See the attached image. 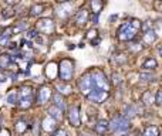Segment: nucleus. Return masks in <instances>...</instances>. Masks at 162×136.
Instances as JSON below:
<instances>
[{
  "label": "nucleus",
  "instance_id": "13",
  "mask_svg": "<svg viewBox=\"0 0 162 136\" xmlns=\"http://www.w3.org/2000/svg\"><path fill=\"white\" fill-rule=\"evenodd\" d=\"M58 65L55 64V62H50V64H47L46 67V77L49 78V80H54L55 77L58 75Z\"/></svg>",
  "mask_w": 162,
  "mask_h": 136
},
{
  "label": "nucleus",
  "instance_id": "23",
  "mask_svg": "<svg viewBox=\"0 0 162 136\" xmlns=\"http://www.w3.org/2000/svg\"><path fill=\"white\" fill-rule=\"evenodd\" d=\"M142 136H159V129L155 125H149V126H147L144 129Z\"/></svg>",
  "mask_w": 162,
  "mask_h": 136
},
{
  "label": "nucleus",
  "instance_id": "2",
  "mask_svg": "<svg viewBox=\"0 0 162 136\" xmlns=\"http://www.w3.org/2000/svg\"><path fill=\"white\" fill-rule=\"evenodd\" d=\"M131 128V122L124 115H115L110 121V130L114 133H124Z\"/></svg>",
  "mask_w": 162,
  "mask_h": 136
},
{
  "label": "nucleus",
  "instance_id": "3",
  "mask_svg": "<svg viewBox=\"0 0 162 136\" xmlns=\"http://www.w3.org/2000/svg\"><path fill=\"white\" fill-rule=\"evenodd\" d=\"M90 75H91L92 84H94V90H102V91L110 90L108 78L101 70H92V71H90Z\"/></svg>",
  "mask_w": 162,
  "mask_h": 136
},
{
  "label": "nucleus",
  "instance_id": "31",
  "mask_svg": "<svg viewBox=\"0 0 162 136\" xmlns=\"http://www.w3.org/2000/svg\"><path fill=\"white\" fill-rule=\"evenodd\" d=\"M114 87H119L121 84H123V75L118 74V72H114L112 74V80H111Z\"/></svg>",
  "mask_w": 162,
  "mask_h": 136
},
{
  "label": "nucleus",
  "instance_id": "24",
  "mask_svg": "<svg viewBox=\"0 0 162 136\" xmlns=\"http://www.w3.org/2000/svg\"><path fill=\"white\" fill-rule=\"evenodd\" d=\"M17 104H18V108L20 109H29L33 105V98H20Z\"/></svg>",
  "mask_w": 162,
  "mask_h": 136
},
{
  "label": "nucleus",
  "instance_id": "1",
  "mask_svg": "<svg viewBox=\"0 0 162 136\" xmlns=\"http://www.w3.org/2000/svg\"><path fill=\"white\" fill-rule=\"evenodd\" d=\"M74 75V62L70 58H63L58 64V77L63 82L71 81Z\"/></svg>",
  "mask_w": 162,
  "mask_h": 136
},
{
  "label": "nucleus",
  "instance_id": "7",
  "mask_svg": "<svg viewBox=\"0 0 162 136\" xmlns=\"http://www.w3.org/2000/svg\"><path fill=\"white\" fill-rule=\"evenodd\" d=\"M51 98V88L47 87V85H43V87H40L39 91H37V104L39 105H44L49 102V99Z\"/></svg>",
  "mask_w": 162,
  "mask_h": 136
},
{
  "label": "nucleus",
  "instance_id": "6",
  "mask_svg": "<svg viewBox=\"0 0 162 136\" xmlns=\"http://www.w3.org/2000/svg\"><path fill=\"white\" fill-rule=\"evenodd\" d=\"M110 96V92L108 91H102V90H92L91 92L87 95V99L91 102H95V104H102L105 102Z\"/></svg>",
  "mask_w": 162,
  "mask_h": 136
},
{
  "label": "nucleus",
  "instance_id": "30",
  "mask_svg": "<svg viewBox=\"0 0 162 136\" xmlns=\"http://www.w3.org/2000/svg\"><path fill=\"white\" fill-rule=\"evenodd\" d=\"M7 104H10V105H14V104H17L18 102V92H16V91H12V92L7 95Z\"/></svg>",
  "mask_w": 162,
  "mask_h": 136
},
{
  "label": "nucleus",
  "instance_id": "5",
  "mask_svg": "<svg viewBox=\"0 0 162 136\" xmlns=\"http://www.w3.org/2000/svg\"><path fill=\"white\" fill-rule=\"evenodd\" d=\"M78 88H80V91H81V94H84L86 96L88 95L92 90H94V84H92V80H91L90 72L84 74L83 77L78 80Z\"/></svg>",
  "mask_w": 162,
  "mask_h": 136
},
{
  "label": "nucleus",
  "instance_id": "8",
  "mask_svg": "<svg viewBox=\"0 0 162 136\" xmlns=\"http://www.w3.org/2000/svg\"><path fill=\"white\" fill-rule=\"evenodd\" d=\"M55 28V24L51 19H41L37 22V30L43 34H51Z\"/></svg>",
  "mask_w": 162,
  "mask_h": 136
},
{
  "label": "nucleus",
  "instance_id": "39",
  "mask_svg": "<svg viewBox=\"0 0 162 136\" xmlns=\"http://www.w3.org/2000/svg\"><path fill=\"white\" fill-rule=\"evenodd\" d=\"M154 9H155V12L162 13V0H155L154 2Z\"/></svg>",
  "mask_w": 162,
  "mask_h": 136
},
{
  "label": "nucleus",
  "instance_id": "26",
  "mask_svg": "<svg viewBox=\"0 0 162 136\" xmlns=\"http://www.w3.org/2000/svg\"><path fill=\"white\" fill-rule=\"evenodd\" d=\"M53 99H54V105L64 111V109H65V104H64V99H63L61 94H55V95L53 96Z\"/></svg>",
  "mask_w": 162,
  "mask_h": 136
},
{
  "label": "nucleus",
  "instance_id": "47",
  "mask_svg": "<svg viewBox=\"0 0 162 136\" xmlns=\"http://www.w3.org/2000/svg\"><path fill=\"white\" fill-rule=\"evenodd\" d=\"M158 51H159V54H161V57H162V46L159 47V50H158Z\"/></svg>",
  "mask_w": 162,
  "mask_h": 136
},
{
  "label": "nucleus",
  "instance_id": "38",
  "mask_svg": "<svg viewBox=\"0 0 162 136\" xmlns=\"http://www.w3.org/2000/svg\"><path fill=\"white\" fill-rule=\"evenodd\" d=\"M51 136H68V133L65 129H55Z\"/></svg>",
  "mask_w": 162,
  "mask_h": 136
},
{
  "label": "nucleus",
  "instance_id": "51",
  "mask_svg": "<svg viewBox=\"0 0 162 136\" xmlns=\"http://www.w3.org/2000/svg\"><path fill=\"white\" fill-rule=\"evenodd\" d=\"M102 136H104V135H102Z\"/></svg>",
  "mask_w": 162,
  "mask_h": 136
},
{
  "label": "nucleus",
  "instance_id": "44",
  "mask_svg": "<svg viewBox=\"0 0 162 136\" xmlns=\"http://www.w3.org/2000/svg\"><path fill=\"white\" fill-rule=\"evenodd\" d=\"M117 19H118V14H112V16L110 17V22H115Z\"/></svg>",
  "mask_w": 162,
  "mask_h": 136
},
{
  "label": "nucleus",
  "instance_id": "20",
  "mask_svg": "<svg viewBox=\"0 0 162 136\" xmlns=\"http://www.w3.org/2000/svg\"><path fill=\"white\" fill-rule=\"evenodd\" d=\"M20 98H33V88L31 87H22L18 91V99Z\"/></svg>",
  "mask_w": 162,
  "mask_h": 136
},
{
  "label": "nucleus",
  "instance_id": "4",
  "mask_svg": "<svg viewBox=\"0 0 162 136\" xmlns=\"http://www.w3.org/2000/svg\"><path fill=\"white\" fill-rule=\"evenodd\" d=\"M135 33L137 30L131 27L129 23H124V24L119 26L118 28V40L119 41H129L135 38Z\"/></svg>",
  "mask_w": 162,
  "mask_h": 136
},
{
  "label": "nucleus",
  "instance_id": "48",
  "mask_svg": "<svg viewBox=\"0 0 162 136\" xmlns=\"http://www.w3.org/2000/svg\"><path fill=\"white\" fill-rule=\"evenodd\" d=\"M128 136H138V133H129Z\"/></svg>",
  "mask_w": 162,
  "mask_h": 136
},
{
  "label": "nucleus",
  "instance_id": "11",
  "mask_svg": "<svg viewBox=\"0 0 162 136\" xmlns=\"http://www.w3.org/2000/svg\"><path fill=\"white\" fill-rule=\"evenodd\" d=\"M94 130L95 133H98V135H105V133L110 130V122L105 121V119H101V121H98L97 124H95L94 126Z\"/></svg>",
  "mask_w": 162,
  "mask_h": 136
},
{
  "label": "nucleus",
  "instance_id": "33",
  "mask_svg": "<svg viewBox=\"0 0 162 136\" xmlns=\"http://www.w3.org/2000/svg\"><path fill=\"white\" fill-rule=\"evenodd\" d=\"M29 27V24L26 22H18L17 24L13 27V33H18V31H23V30H26V28Z\"/></svg>",
  "mask_w": 162,
  "mask_h": 136
},
{
  "label": "nucleus",
  "instance_id": "28",
  "mask_svg": "<svg viewBox=\"0 0 162 136\" xmlns=\"http://www.w3.org/2000/svg\"><path fill=\"white\" fill-rule=\"evenodd\" d=\"M57 90L60 91L61 95H68V94H71L73 88H71L68 84H57Z\"/></svg>",
  "mask_w": 162,
  "mask_h": 136
},
{
  "label": "nucleus",
  "instance_id": "27",
  "mask_svg": "<svg viewBox=\"0 0 162 136\" xmlns=\"http://www.w3.org/2000/svg\"><path fill=\"white\" fill-rule=\"evenodd\" d=\"M124 116L128 118V119H132L134 116H137V111H135V106L134 105H127L125 109H124Z\"/></svg>",
  "mask_w": 162,
  "mask_h": 136
},
{
  "label": "nucleus",
  "instance_id": "43",
  "mask_svg": "<svg viewBox=\"0 0 162 136\" xmlns=\"http://www.w3.org/2000/svg\"><path fill=\"white\" fill-rule=\"evenodd\" d=\"M20 0H6V3L9 4V6H14V4H17Z\"/></svg>",
  "mask_w": 162,
  "mask_h": 136
},
{
  "label": "nucleus",
  "instance_id": "16",
  "mask_svg": "<svg viewBox=\"0 0 162 136\" xmlns=\"http://www.w3.org/2000/svg\"><path fill=\"white\" fill-rule=\"evenodd\" d=\"M87 20H88V12L86 9H81L76 16V23L78 26H84L87 23Z\"/></svg>",
  "mask_w": 162,
  "mask_h": 136
},
{
  "label": "nucleus",
  "instance_id": "46",
  "mask_svg": "<svg viewBox=\"0 0 162 136\" xmlns=\"http://www.w3.org/2000/svg\"><path fill=\"white\" fill-rule=\"evenodd\" d=\"M57 2H58V3H67V2H70V0H57Z\"/></svg>",
  "mask_w": 162,
  "mask_h": 136
},
{
  "label": "nucleus",
  "instance_id": "14",
  "mask_svg": "<svg viewBox=\"0 0 162 136\" xmlns=\"http://www.w3.org/2000/svg\"><path fill=\"white\" fill-rule=\"evenodd\" d=\"M47 112H49L50 116H51L53 119H55L57 122H58V121H61V119H63V109H60L58 106L51 105V106L49 108V111H47Z\"/></svg>",
  "mask_w": 162,
  "mask_h": 136
},
{
  "label": "nucleus",
  "instance_id": "37",
  "mask_svg": "<svg viewBox=\"0 0 162 136\" xmlns=\"http://www.w3.org/2000/svg\"><path fill=\"white\" fill-rule=\"evenodd\" d=\"M155 105L162 106V90H159L155 95Z\"/></svg>",
  "mask_w": 162,
  "mask_h": 136
},
{
  "label": "nucleus",
  "instance_id": "42",
  "mask_svg": "<svg viewBox=\"0 0 162 136\" xmlns=\"http://www.w3.org/2000/svg\"><path fill=\"white\" fill-rule=\"evenodd\" d=\"M27 37L29 38H36L37 37V30H30L27 33Z\"/></svg>",
  "mask_w": 162,
  "mask_h": 136
},
{
  "label": "nucleus",
  "instance_id": "15",
  "mask_svg": "<svg viewBox=\"0 0 162 136\" xmlns=\"http://www.w3.org/2000/svg\"><path fill=\"white\" fill-rule=\"evenodd\" d=\"M142 41H144V44H147V46L155 43L156 41V33L152 30V28H149V30L145 31V34L142 36Z\"/></svg>",
  "mask_w": 162,
  "mask_h": 136
},
{
  "label": "nucleus",
  "instance_id": "50",
  "mask_svg": "<svg viewBox=\"0 0 162 136\" xmlns=\"http://www.w3.org/2000/svg\"><path fill=\"white\" fill-rule=\"evenodd\" d=\"M83 136H90V135H83Z\"/></svg>",
  "mask_w": 162,
  "mask_h": 136
},
{
  "label": "nucleus",
  "instance_id": "22",
  "mask_svg": "<svg viewBox=\"0 0 162 136\" xmlns=\"http://www.w3.org/2000/svg\"><path fill=\"white\" fill-rule=\"evenodd\" d=\"M90 6H91V10L94 12V14H100V12L104 7V3H102V0H91Z\"/></svg>",
  "mask_w": 162,
  "mask_h": 136
},
{
  "label": "nucleus",
  "instance_id": "34",
  "mask_svg": "<svg viewBox=\"0 0 162 136\" xmlns=\"http://www.w3.org/2000/svg\"><path fill=\"white\" fill-rule=\"evenodd\" d=\"M70 10H71L70 6H67V7H60V9L57 10V14L60 16V17H67V16L70 14Z\"/></svg>",
  "mask_w": 162,
  "mask_h": 136
},
{
  "label": "nucleus",
  "instance_id": "10",
  "mask_svg": "<svg viewBox=\"0 0 162 136\" xmlns=\"http://www.w3.org/2000/svg\"><path fill=\"white\" fill-rule=\"evenodd\" d=\"M41 126H43V129L46 130V132H54L55 129H57V121L55 119H53L51 116H47L43 119V122H41Z\"/></svg>",
  "mask_w": 162,
  "mask_h": 136
},
{
  "label": "nucleus",
  "instance_id": "21",
  "mask_svg": "<svg viewBox=\"0 0 162 136\" xmlns=\"http://www.w3.org/2000/svg\"><path fill=\"white\" fill-rule=\"evenodd\" d=\"M111 60L118 65H124L127 61H128V57H127L125 54H123V53H118V54H114V56L111 57Z\"/></svg>",
  "mask_w": 162,
  "mask_h": 136
},
{
  "label": "nucleus",
  "instance_id": "18",
  "mask_svg": "<svg viewBox=\"0 0 162 136\" xmlns=\"http://www.w3.org/2000/svg\"><path fill=\"white\" fill-rule=\"evenodd\" d=\"M154 102H155V96H154V94L151 92V91H145L144 94H142V104L147 106L152 105Z\"/></svg>",
  "mask_w": 162,
  "mask_h": 136
},
{
  "label": "nucleus",
  "instance_id": "41",
  "mask_svg": "<svg viewBox=\"0 0 162 136\" xmlns=\"http://www.w3.org/2000/svg\"><path fill=\"white\" fill-rule=\"evenodd\" d=\"M0 136H12V132L7 128H2L0 129Z\"/></svg>",
  "mask_w": 162,
  "mask_h": 136
},
{
  "label": "nucleus",
  "instance_id": "32",
  "mask_svg": "<svg viewBox=\"0 0 162 136\" xmlns=\"http://www.w3.org/2000/svg\"><path fill=\"white\" fill-rule=\"evenodd\" d=\"M139 78L145 82H151V81H155V75L152 72H141L139 74Z\"/></svg>",
  "mask_w": 162,
  "mask_h": 136
},
{
  "label": "nucleus",
  "instance_id": "36",
  "mask_svg": "<svg viewBox=\"0 0 162 136\" xmlns=\"http://www.w3.org/2000/svg\"><path fill=\"white\" fill-rule=\"evenodd\" d=\"M129 24H131V27L135 28V30H139V28L142 27V23H141L138 19H132L131 22H129Z\"/></svg>",
  "mask_w": 162,
  "mask_h": 136
},
{
  "label": "nucleus",
  "instance_id": "49",
  "mask_svg": "<svg viewBox=\"0 0 162 136\" xmlns=\"http://www.w3.org/2000/svg\"><path fill=\"white\" fill-rule=\"evenodd\" d=\"M0 124H2V116H0Z\"/></svg>",
  "mask_w": 162,
  "mask_h": 136
},
{
  "label": "nucleus",
  "instance_id": "35",
  "mask_svg": "<svg viewBox=\"0 0 162 136\" xmlns=\"http://www.w3.org/2000/svg\"><path fill=\"white\" fill-rule=\"evenodd\" d=\"M16 13H14V10L12 9V7H9V9H4L3 10V13H2V16H3L4 19H9V17H13Z\"/></svg>",
  "mask_w": 162,
  "mask_h": 136
},
{
  "label": "nucleus",
  "instance_id": "12",
  "mask_svg": "<svg viewBox=\"0 0 162 136\" xmlns=\"http://www.w3.org/2000/svg\"><path fill=\"white\" fill-rule=\"evenodd\" d=\"M29 128H30V125H29L24 119H18V121H16V124H14V130H16L17 135L26 133L29 130Z\"/></svg>",
  "mask_w": 162,
  "mask_h": 136
},
{
  "label": "nucleus",
  "instance_id": "9",
  "mask_svg": "<svg viewBox=\"0 0 162 136\" xmlns=\"http://www.w3.org/2000/svg\"><path fill=\"white\" fill-rule=\"evenodd\" d=\"M68 122L71 126L78 128L81 125V118H80V106L74 105L68 109Z\"/></svg>",
  "mask_w": 162,
  "mask_h": 136
},
{
  "label": "nucleus",
  "instance_id": "40",
  "mask_svg": "<svg viewBox=\"0 0 162 136\" xmlns=\"http://www.w3.org/2000/svg\"><path fill=\"white\" fill-rule=\"evenodd\" d=\"M97 30H94V28H92V30H90L88 33H87V38H88V40H92V38L94 37H97Z\"/></svg>",
  "mask_w": 162,
  "mask_h": 136
},
{
  "label": "nucleus",
  "instance_id": "29",
  "mask_svg": "<svg viewBox=\"0 0 162 136\" xmlns=\"http://www.w3.org/2000/svg\"><path fill=\"white\" fill-rule=\"evenodd\" d=\"M43 12H44V6H43L41 3L34 4V6L30 9V14H31V16H34V17H36V16H40Z\"/></svg>",
  "mask_w": 162,
  "mask_h": 136
},
{
  "label": "nucleus",
  "instance_id": "45",
  "mask_svg": "<svg viewBox=\"0 0 162 136\" xmlns=\"http://www.w3.org/2000/svg\"><path fill=\"white\" fill-rule=\"evenodd\" d=\"M100 41H101V38H97V40H92V43H91V44L95 47V46H97V44H100Z\"/></svg>",
  "mask_w": 162,
  "mask_h": 136
},
{
  "label": "nucleus",
  "instance_id": "17",
  "mask_svg": "<svg viewBox=\"0 0 162 136\" xmlns=\"http://www.w3.org/2000/svg\"><path fill=\"white\" fill-rule=\"evenodd\" d=\"M13 36V28H6L3 33L0 34V46H6L9 44L10 37Z\"/></svg>",
  "mask_w": 162,
  "mask_h": 136
},
{
  "label": "nucleus",
  "instance_id": "25",
  "mask_svg": "<svg viewBox=\"0 0 162 136\" xmlns=\"http://www.w3.org/2000/svg\"><path fill=\"white\" fill-rule=\"evenodd\" d=\"M156 67H158V62L154 58H147L144 61V64H142V68H144V70H155Z\"/></svg>",
  "mask_w": 162,
  "mask_h": 136
},
{
  "label": "nucleus",
  "instance_id": "19",
  "mask_svg": "<svg viewBox=\"0 0 162 136\" xmlns=\"http://www.w3.org/2000/svg\"><path fill=\"white\" fill-rule=\"evenodd\" d=\"M12 57L7 56V54H2L0 56V68L2 70H6V68H10V65H12Z\"/></svg>",
  "mask_w": 162,
  "mask_h": 136
}]
</instances>
